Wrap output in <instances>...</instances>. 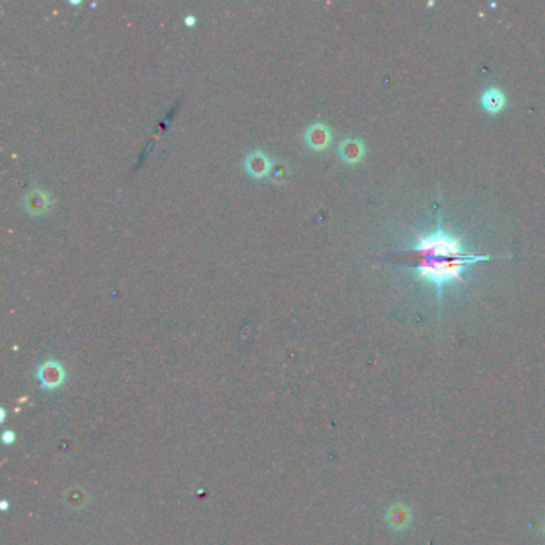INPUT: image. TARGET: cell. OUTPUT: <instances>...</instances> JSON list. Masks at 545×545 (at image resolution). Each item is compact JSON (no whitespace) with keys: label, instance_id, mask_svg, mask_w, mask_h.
<instances>
[{"label":"cell","instance_id":"obj_3","mask_svg":"<svg viewBox=\"0 0 545 545\" xmlns=\"http://www.w3.org/2000/svg\"><path fill=\"white\" fill-rule=\"evenodd\" d=\"M37 376H39V381L43 387H47V389H54V387H59L64 383V379H66V371H64L61 363L54 362V360H48V362L43 363L39 368Z\"/></svg>","mask_w":545,"mask_h":545},{"label":"cell","instance_id":"obj_4","mask_svg":"<svg viewBox=\"0 0 545 545\" xmlns=\"http://www.w3.org/2000/svg\"><path fill=\"white\" fill-rule=\"evenodd\" d=\"M337 152H339V157L346 163H351V165H355V163L362 162L367 155V147H364V143L358 138H346L341 141L339 147H337Z\"/></svg>","mask_w":545,"mask_h":545},{"label":"cell","instance_id":"obj_6","mask_svg":"<svg viewBox=\"0 0 545 545\" xmlns=\"http://www.w3.org/2000/svg\"><path fill=\"white\" fill-rule=\"evenodd\" d=\"M52 206V195L47 190L34 189L27 192L24 199V208L29 215L39 216L43 215Z\"/></svg>","mask_w":545,"mask_h":545},{"label":"cell","instance_id":"obj_2","mask_svg":"<svg viewBox=\"0 0 545 545\" xmlns=\"http://www.w3.org/2000/svg\"><path fill=\"white\" fill-rule=\"evenodd\" d=\"M272 163L270 157L263 151H253L245 157V170L253 178H266L270 174Z\"/></svg>","mask_w":545,"mask_h":545},{"label":"cell","instance_id":"obj_1","mask_svg":"<svg viewBox=\"0 0 545 545\" xmlns=\"http://www.w3.org/2000/svg\"><path fill=\"white\" fill-rule=\"evenodd\" d=\"M408 256L414 259L413 269L416 272V279L432 283L438 301H441L445 286L448 283H466L462 274L467 270V267L491 259V256L488 254L467 252L461 238L445 231L441 216L433 232L419 233L416 245Z\"/></svg>","mask_w":545,"mask_h":545},{"label":"cell","instance_id":"obj_8","mask_svg":"<svg viewBox=\"0 0 545 545\" xmlns=\"http://www.w3.org/2000/svg\"><path fill=\"white\" fill-rule=\"evenodd\" d=\"M286 176H288V167L285 163L283 162L274 163V167H272L270 170V178L274 179V181H283V179H286Z\"/></svg>","mask_w":545,"mask_h":545},{"label":"cell","instance_id":"obj_9","mask_svg":"<svg viewBox=\"0 0 545 545\" xmlns=\"http://www.w3.org/2000/svg\"><path fill=\"white\" fill-rule=\"evenodd\" d=\"M194 21H195L194 18H190V16H187V20H186V23H187V24H190V23L194 24Z\"/></svg>","mask_w":545,"mask_h":545},{"label":"cell","instance_id":"obj_5","mask_svg":"<svg viewBox=\"0 0 545 545\" xmlns=\"http://www.w3.org/2000/svg\"><path fill=\"white\" fill-rule=\"evenodd\" d=\"M304 139L310 149L325 151L331 144V130L325 123H314L307 128Z\"/></svg>","mask_w":545,"mask_h":545},{"label":"cell","instance_id":"obj_7","mask_svg":"<svg viewBox=\"0 0 545 545\" xmlns=\"http://www.w3.org/2000/svg\"><path fill=\"white\" fill-rule=\"evenodd\" d=\"M479 105L484 109V112L496 116V114L504 111L507 106V96L499 89H488L479 98Z\"/></svg>","mask_w":545,"mask_h":545}]
</instances>
